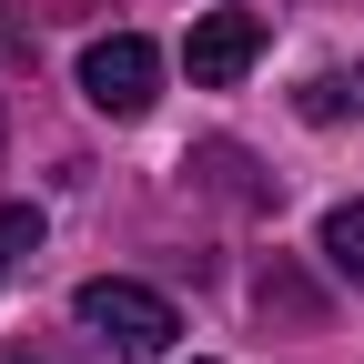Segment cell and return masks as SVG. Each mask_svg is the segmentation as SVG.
Listing matches in <instances>:
<instances>
[{"mask_svg":"<svg viewBox=\"0 0 364 364\" xmlns=\"http://www.w3.org/2000/svg\"><path fill=\"white\" fill-rule=\"evenodd\" d=\"M81 324L102 334L112 354H132V364H152V354H172V334H182V314L152 294V284H132V273H102V284H81Z\"/></svg>","mask_w":364,"mask_h":364,"instance_id":"cell-1","label":"cell"},{"mask_svg":"<svg viewBox=\"0 0 364 364\" xmlns=\"http://www.w3.org/2000/svg\"><path fill=\"white\" fill-rule=\"evenodd\" d=\"M81 91H91V112H112V122H142L152 112V91H162V51L142 31H112V41H91L81 51Z\"/></svg>","mask_w":364,"mask_h":364,"instance_id":"cell-2","label":"cell"},{"mask_svg":"<svg viewBox=\"0 0 364 364\" xmlns=\"http://www.w3.org/2000/svg\"><path fill=\"white\" fill-rule=\"evenodd\" d=\"M182 61H193L203 91H233V81L263 61V11H203L193 41H182Z\"/></svg>","mask_w":364,"mask_h":364,"instance_id":"cell-3","label":"cell"},{"mask_svg":"<svg viewBox=\"0 0 364 364\" xmlns=\"http://www.w3.org/2000/svg\"><path fill=\"white\" fill-rule=\"evenodd\" d=\"M314 243H324V263L344 273V284H364V203H334V213H324V233H314Z\"/></svg>","mask_w":364,"mask_h":364,"instance_id":"cell-4","label":"cell"},{"mask_svg":"<svg viewBox=\"0 0 364 364\" xmlns=\"http://www.w3.org/2000/svg\"><path fill=\"white\" fill-rule=\"evenodd\" d=\"M21 253H41V213H31V203L0 213V284H11V263H21Z\"/></svg>","mask_w":364,"mask_h":364,"instance_id":"cell-5","label":"cell"},{"mask_svg":"<svg viewBox=\"0 0 364 364\" xmlns=\"http://www.w3.org/2000/svg\"><path fill=\"white\" fill-rule=\"evenodd\" d=\"M354 102H364V91H354L344 71H324V81H304V122H344Z\"/></svg>","mask_w":364,"mask_h":364,"instance_id":"cell-6","label":"cell"},{"mask_svg":"<svg viewBox=\"0 0 364 364\" xmlns=\"http://www.w3.org/2000/svg\"><path fill=\"white\" fill-rule=\"evenodd\" d=\"M203 172H213V182H223L233 203H273L263 182H243V152H233V142H213V152H203Z\"/></svg>","mask_w":364,"mask_h":364,"instance_id":"cell-7","label":"cell"},{"mask_svg":"<svg viewBox=\"0 0 364 364\" xmlns=\"http://www.w3.org/2000/svg\"><path fill=\"white\" fill-rule=\"evenodd\" d=\"M0 142H11V112H0Z\"/></svg>","mask_w":364,"mask_h":364,"instance_id":"cell-8","label":"cell"}]
</instances>
